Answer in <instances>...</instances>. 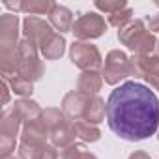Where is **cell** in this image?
<instances>
[{
	"mask_svg": "<svg viewBox=\"0 0 159 159\" xmlns=\"http://www.w3.org/2000/svg\"><path fill=\"white\" fill-rule=\"evenodd\" d=\"M23 34L26 39H30L32 43H36L39 49L54 36V30L51 26V23L43 21L41 17L36 15H26L23 21Z\"/></svg>",
	"mask_w": 159,
	"mask_h": 159,
	"instance_id": "6",
	"label": "cell"
},
{
	"mask_svg": "<svg viewBox=\"0 0 159 159\" xmlns=\"http://www.w3.org/2000/svg\"><path fill=\"white\" fill-rule=\"evenodd\" d=\"M144 81L152 88L159 90V54H153V56L148 58V69H146Z\"/></svg>",
	"mask_w": 159,
	"mask_h": 159,
	"instance_id": "23",
	"label": "cell"
},
{
	"mask_svg": "<svg viewBox=\"0 0 159 159\" xmlns=\"http://www.w3.org/2000/svg\"><path fill=\"white\" fill-rule=\"evenodd\" d=\"M157 49H159V41H157Z\"/></svg>",
	"mask_w": 159,
	"mask_h": 159,
	"instance_id": "37",
	"label": "cell"
},
{
	"mask_svg": "<svg viewBox=\"0 0 159 159\" xmlns=\"http://www.w3.org/2000/svg\"><path fill=\"white\" fill-rule=\"evenodd\" d=\"M66 45H67L66 38H64L62 34H56V32H54V36L39 49V52H41V56H43L45 60H58V58L64 56Z\"/></svg>",
	"mask_w": 159,
	"mask_h": 159,
	"instance_id": "14",
	"label": "cell"
},
{
	"mask_svg": "<svg viewBox=\"0 0 159 159\" xmlns=\"http://www.w3.org/2000/svg\"><path fill=\"white\" fill-rule=\"evenodd\" d=\"M94 6L98 10L105 11L107 15H111V13H116L120 10H125L127 8V2H125V0H105V2H103V0H96Z\"/></svg>",
	"mask_w": 159,
	"mask_h": 159,
	"instance_id": "25",
	"label": "cell"
},
{
	"mask_svg": "<svg viewBox=\"0 0 159 159\" xmlns=\"http://www.w3.org/2000/svg\"><path fill=\"white\" fill-rule=\"evenodd\" d=\"M39 118L43 120V124L47 125L49 131H54V129L62 127L66 122H69V118L64 114V111H62V109H56V107H47V109H43V112H41Z\"/></svg>",
	"mask_w": 159,
	"mask_h": 159,
	"instance_id": "17",
	"label": "cell"
},
{
	"mask_svg": "<svg viewBox=\"0 0 159 159\" xmlns=\"http://www.w3.org/2000/svg\"><path fill=\"white\" fill-rule=\"evenodd\" d=\"M157 140H159V131H157Z\"/></svg>",
	"mask_w": 159,
	"mask_h": 159,
	"instance_id": "36",
	"label": "cell"
},
{
	"mask_svg": "<svg viewBox=\"0 0 159 159\" xmlns=\"http://www.w3.org/2000/svg\"><path fill=\"white\" fill-rule=\"evenodd\" d=\"M43 148V146H41ZM41 148H36V146H30V144H25L21 142L17 152H19V159H39V150Z\"/></svg>",
	"mask_w": 159,
	"mask_h": 159,
	"instance_id": "27",
	"label": "cell"
},
{
	"mask_svg": "<svg viewBox=\"0 0 159 159\" xmlns=\"http://www.w3.org/2000/svg\"><path fill=\"white\" fill-rule=\"evenodd\" d=\"M148 58L150 56H140V54H133L129 58V77H133L135 81L146 77V69H148Z\"/></svg>",
	"mask_w": 159,
	"mask_h": 159,
	"instance_id": "22",
	"label": "cell"
},
{
	"mask_svg": "<svg viewBox=\"0 0 159 159\" xmlns=\"http://www.w3.org/2000/svg\"><path fill=\"white\" fill-rule=\"evenodd\" d=\"M101 75L107 84H111V86L120 84L124 79L129 77V56L120 49L109 51L105 56L103 67H101Z\"/></svg>",
	"mask_w": 159,
	"mask_h": 159,
	"instance_id": "4",
	"label": "cell"
},
{
	"mask_svg": "<svg viewBox=\"0 0 159 159\" xmlns=\"http://www.w3.org/2000/svg\"><path fill=\"white\" fill-rule=\"evenodd\" d=\"M107 19H109V25L111 26H114V28H124L127 23H131L133 21V10L127 6L125 10H120V11H116V13H111V15H107Z\"/></svg>",
	"mask_w": 159,
	"mask_h": 159,
	"instance_id": "24",
	"label": "cell"
},
{
	"mask_svg": "<svg viewBox=\"0 0 159 159\" xmlns=\"http://www.w3.org/2000/svg\"><path fill=\"white\" fill-rule=\"evenodd\" d=\"M10 90H11L10 84L2 79V92H4V96H2V103H4V105H8V101H10Z\"/></svg>",
	"mask_w": 159,
	"mask_h": 159,
	"instance_id": "31",
	"label": "cell"
},
{
	"mask_svg": "<svg viewBox=\"0 0 159 159\" xmlns=\"http://www.w3.org/2000/svg\"><path fill=\"white\" fill-rule=\"evenodd\" d=\"M4 81L10 84L11 92L17 94V96H21V98H30L34 94V84L28 83V81H25V79L19 77V75H13L10 79H4Z\"/></svg>",
	"mask_w": 159,
	"mask_h": 159,
	"instance_id": "21",
	"label": "cell"
},
{
	"mask_svg": "<svg viewBox=\"0 0 159 159\" xmlns=\"http://www.w3.org/2000/svg\"><path fill=\"white\" fill-rule=\"evenodd\" d=\"M39 159H58V148H54L52 144H45L39 150Z\"/></svg>",
	"mask_w": 159,
	"mask_h": 159,
	"instance_id": "29",
	"label": "cell"
},
{
	"mask_svg": "<svg viewBox=\"0 0 159 159\" xmlns=\"http://www.w3.org/2000/svg\"><path fill=\"white\" fill-rule=\"evenodd\" d=\"M77 159H98V157H96L92 152H84V153H81V155H79Z\"/></svg>",
	"mask_w": 159,
	"mask_h": 159,
	"instance_id": "34",
	"label": "cell"
},
{
	"mask_svg": "<svg viewBox=\"0 0 159 159\" xmlns=\"http://www.w3.org/2000/svg\"><path fill=\"white\" fill-rule=\"evenodd\" d=\"M75 124V131H77V137L81 139L83 142H98L101 139V129L94 124H88L84 120H77L73 122Z\"/></svg>",
	"mask_w": 159,
	"mask_h": 159,
	"instance_id": "18",
	"label": "cell"
},
{
	"mask_svg": "<svg viewBox=\"0 0 159 159\" xmlns=\"http://www.w3.org/2000/svg\"><path fill=\"white\" fill-rule=\"evenodd\" d=\"M47 139H51V131L47 129V125L43 124L41 118H36L32 122L23 124L21 142L30 144V146H36V148H41V146L47 144Z\"/></svg>",
	"mask_w": 159,
	"mask_h": 159,
	"instance_id": "8",
	"label": "cell"
},
{
	"mask_svg": "<svg viewBox=\"0 0 159 159\" xmlns=\"http://www.w3.org/2000/svg\"><path fill=\"white\" fill-rule=\"evenodd\" d=\"M52 2L49 0H21V11L28 15H49Z\"/></svg>",
	"mask_w": 159,
	"mask_h": 159,
	"instance_id": "20",
	"label": "cell"
},
{
	"mask_svg": "<svg viewBox=\"0 0 159 159\" xmlns=\"http://www.w3.org/2000/svg\"><path fill=\"white\" fill-rule=\"evenodd\" d=\"M19 15L4 13L0 17V45H19Z\"/></svg>",
	"mask_w": 159,
	"mask_h": 159,
	"instance_id": "9",
	"label": "cell"
},
{
	"mask_svg": "<svg viewBox=\"0 0 159 159\" xmlns=\"http://www.w3.org/2000/svg\"><path fill=\"white\" fill-rule=\"evenodd\" d=\"M75 139H77V131H75V124H73L71 120L66 122L62 127L51 131V144H52L54 148H60V150H64V148H67L69 144H73Z\"/></svg>",
	"mask_w": 159,
	"mask_h": 159,
	"instance_id": "13",
	"label": "cell"
},
{
	"mask_svg": "<svg viewBox=\"0 0 159 159\" xmlns=\"http://www.w3.org/2000/svg\"><path fill=\"white\" fill-rule=\"evenodd\" d=\"M4 6L8 10H15V13H17V11H21V0H17V2H4Z\"/></svg>",
	"mask_w": 159,
	"mask_h": 159,
	"instance_id": "33",
	"label": "cell"
},
{
	"mask_svg": "<svg viewBox=\"0 0 159 159\" xmlns=\"http://www.w3.org/2000/svg\"><path fill=\"white\" fill-rule=\"evenodd\" d=\"M103 86V75L101 71H83L77 81V90L86 96H98Z\"/></svg>",
	"mask_w": 159,
	"mask_h": 159,
	"instance_id": "12",
	"label": "cell"
},
{
	"mask_svg": "<svg viewBox=\"0 0 159 159\" xmlns=\"http://www.w3.org/2000/svg\"><path fill=\"white\" fill-rule=\"evenodd\" d=\"M144 30H148V28H146V23H144L142 19H133L131 23H127L124 28L118 30V39H120L122 45L129 47V45L133 43V39L139 38Z\"/></svg>",
	"mask_w": 159,
	"mask_h": 159,
	"instance_id": "16",
	"label": "cell"
},
{
	"mask_svg": "<svg viewBox=\"0 0 159 159\" xmlns=\"http://www.w3.org/2000/svg\"><path fill=\"white\" fill-rule=\"evenodd\" d=\"M111 131L129 142L150 139L159 131V99L146 84L127 81L107 99Z\"/></svg>",
	"mask_w": 159,
	"mask_h": 159,
	"instance_id": "1",
	"label": "cell"
},
{
	"mask_svg": "<svg viewBox=\"0 0 159 159\" xmlns=\"http://www.w3.org/2000/svg\"><path fill=\"white\" fill-rule=\"evenodd\" d=\"M69 58L81 71H99L103 67V56L90 41H73L69 45Z\"/></svg>",
	"mask_w": 159,
	"mask_h": 159,
	"instance_id": "3",
	"label": "cell"
},
{
	"mask_svg": "<svg viewBox=\"0 0 159 159\" xmlns=\"http://www.w3.org/2000/svg\"><path fill=\"white\" fill-rule=\"evenodd\" d=\"M17 75L32 84L45 75V66L39 58V47L26 38H23L17 47Z\"/></svg>",
	"mask_w": 159,
	"mask_h": 159,
	"instance_id": "2",
	"label": "cell"
},
{
	"mask_svg": "<svg viewBox=\"0 0 159 159\" xmlns=\"http://www.w3.org/2000/svg\"><path fill=\"white\" fill-rule=\"evenodd\" d=\"M86 152V146L83 144V142H73V144H69L67 148H64L62 150V159H77L81 153H84Z\"/></svg>",
	"mask_w": 159,
	"mask_h": 159,
	"instance_id": "26",
	"label": "cell"
},
{
	"mask_svg": "<svg viewBox=\"0 0 159 159\" xmlns=\"http://www.w3.org/2000/svg\"><path fill=\"white\" fill-rule=\"evenodd\" d=\"M146 23H148V30H150L152 34H153V32H159V11L153 13V15H148Z\"/></svg>",
	"mask_w": 159,
	"mask_h": 159,
	"instance_id": "30",
	"label": "cell"
},
{
	"mask_svg": "<svg viewBox=\"0 0 159 159\" xmlns=\"http://www.w3.org/2000/svg\"><path fill=\"white\" fill-rule=\"evenodd\" d=\"M0 159H19V157H15V153H11V155H4V157H0Z\"/></svg>",
	"mask_w": 159,
	"mask_h": 159,
	"instance_id": "35",
	"label": "cell"
},
{
	"mask_svg": "<svg viewBox=\"0 0 159 159\" xmlns=\"http://www.w3.org/2000/svg\"><path fill=\"white\" fill-rule=\"evenodd\" d=\"M71 32L77 38V41L98 39L107 32V23H105L103 15H99L96 11H88V13H83L79 19H75Z\"/></svg>",
	"mask_w": 159,
	"mask_h": 159,
	"instance_id": "5",
	"label": "cell"
},
{
	"mask_svg": "<svg viewBox=\"0 0 159 159\" xmlns=\"http://www.w3.org/2000/svg\"><path fill=\"white\" fill-rule=\"evenodd\" d=\"M129 159H152V157H150V153H146L142 150H137V152H133L129 155Z\"/></svg>",
	"mask_w": 159,
	"mask_h": 159,
	"instance_id": "32",
	"label": "cell"
},
{
	"mask_svg": "<svg viewBox=\"0 0 159 159\" xmlns=\"http://www.w3.org/2000/svg\"><path fill=\"white\" fill-rule=\"evenodd\" d=\"M105 116H107V103H105V99L99 98V96H94L90 99V103H88V109H86V114H84V122L98 125V124H101L105 120Z\"/></svg>",
	"mask_w": 159,
	"mask_h": 159,
	"instance_id": "15",
	"label": "cell"
},
{
	"mask_svg": "<svg viewBox=\"0 0 159 159\" xmlns=\"http://www.w3.org/2000/svg\"><path fill=\"white\" fill-rule=\"evenodd\" d=\"M15 152V139L11 137H0V157L11 155Z\"/></svg>",
	"mask_w": 159,
	"mask_h": 159,
	"instance_id": "28",
	"label": "cell"
},
{
	"mask_svg": "<svg viewBox=\"0 0 159 159\" xmlns=\"http://www.w3.org/2000/svg\"><path fill=\"white\" fill-rule=\"evenodd\" d=\"M94 96H86L79 90H71L64 96L62 99V111L64 114L71 120V122H77V120H84V114H86V109H88V103Z\"/></svg>",
	"mask_w": 159,
	"mask_h": 159,
	"instance_id": "7",
	"label": "cell"
},
{
	"mask_svg": "<svg viewBox=\"0 0 159 159\" xmlns=\"http://www.w3.org/2000/svg\"><path fill=\"white\" fill-rule=\"evenodd\" d=\"M21 124L23 122L17 118V114L13 111L4 112L2 114V120H0V137H11V139H15L19 135Z\"/></svg>",
	"mask_w": 159,
	"mask_h": 159,
	"instance_id": "19",
	"label": "cell"
},
{
	"mask_svg": "<svg viewBox=\"0 0 159 159\" xmlns=\"http://www.w3.org/2000/svg\"><path fill=\"white\" fill-rule=\"evenodd\" d=\"M49 23L54 30H58V34H66L73 30V13L69 8L62 6V4H52L51 11H49Z\"/></svg>",
	"mask_w": 159,
	"mask_h": 159,
	"instance_id": "10",
	"label": "cell"
},
{
	"mask_svg": "<svg viewBox=\"0 0 159 159\" xmlns=\"http://www.w3.org/2000/svg\"><path fill=\"white\" fill-rule=\"evenodd\" d=\"M11 111L17 114V118H19L23 124L39 118L41 112H43V109L39 107V103L34 101V99H30V98H21V99H17Z\"/></svg>",
	"mask_w": 159,
	"mask_h": 159,
	"instance_id": "11",
	"label": "cell"
}]
</instances>
